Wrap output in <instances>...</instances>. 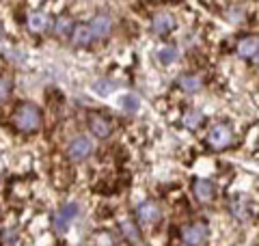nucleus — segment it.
<instances>
[{
  "mask_svg": "<svg viewBox=\"0 0 259 246\" xmlns=\"http://www.w3.org/2000/svg\"><path fill=\"white\" fill-rule=\"evenodd\" d=\"M13 123L20 132H32V130L39 128L41 123V114H39V108L32 104H22L18 106V110L13 114Z\"/></svg>",
  "mask_w": 259,
  "mask_h": 246,
  "instance_id": "obj_1",
  "label": "nucleus"
},
{
  "mask_svg": "<svg viewBox=\"0 0 259 246\" xmlns=\"http://www.w3.org/2000/svg\"><path fill=\"white\" fill-rule=\"evenodd\" d=\"M78 218V205L76 203H63L59 210H56L54 216V229L59 233H65L71 227V223Z\"/></svg>",
  "mask_w": 259,
  "mask_h": 246,
  "instance_id": "obj_2",
  "label": "nucleus"
},
{
  "mask_svg": "<svg viewBox=\"0 0 259 246\" xmlns=\"http://www.w3.org/2000/svg\"><path fill=\"white\" fill-rule=\"evenodd\" d=\"M91 153H93V143L89 136H78L67 147V155H69V160H74V162H82Z\"/></svg>",
  "mask_w": 259,
  "mask_h": 246,
  "instance_id": "obj_3",
  "label": "nucleus"
},
{
  "mask_svg": "<svg viewBox=\"0 0 259 246\" xmlns=\"http://www.w3.org/2000/svg\"><path fill=\"white\" fill-rule=\"evenodd\" d=\"M231 141H233V132L225 126V123L214 126L212 130H209V134H207V143L212 145L214 149H225L227 145H231Z\"/></svg>",
  "mask_w": 259,
  "mask_h": 246,
  "instance_id": "obj_4",
  "label": "nucleus"
},
{
  "mask_svg": "<svg viewBox=\"0 0 259 246\" xmlns=\"http://www.w3.org/2000/svg\"><path fill=\"white\" fill-rule=\"evenodd\" d=\"M182 237H184V242L186 244H190V246H201L205 240H207V227L205 225H190V227H184V231H182Z\"/></svg>",
  "mask_w": 259,
  "mask_h": 246,
  "instance_id": "obj_5",
  "label": "nucleus"
},
{
  "mask_svg": "<svg viewBox=\"0 0 259 246\" xmlns=\"http://www.w3.org/2000/svg\"><path fill=\"white\" fill-rule=\"evenodd\" d=\"M89 28H91V35L97 37V39H104L110 35V28H112V20L108 15H95L89 24Z\"/></svg>",
  "mask_w": 259,
  "mask_h": 246,
  "instance_id": "obj_6",
  "label": "nucleus"
},
{
  "mask_svg": "<svg viewBox=\"0 0 259 246\" xmlns=\"http://www.w3.org/2000/svg\"><path fill=\"white\" fill-rule=\"evenodd\" d=\"M89 128H91V132L97 138H106L112 132V123L106 117H102V114H93V117L89 119Z\"/></svg>",
  "mask_w": 259,
  "mask_h": 246,
  "instance_id": "obj_7",
  "label": "nucleus"
},
{
  "mask_svg": "<svg viewBox=\"0 0 259 246\" xmlns=\"http://www.w3.org/2000/svg\"><path fill=\"white\" fill-rule=\"evenodd\" d=\"M139 218H141L143 225H153L160 218V208L156 203H151V201L141 203L139 205Z\"/></svg>",
  "mask_w": 259,
  "mask_h": 246,
  "instance_id": "obj_8",
  "label": "nucleus"
},
{
  "mask_svg": "<svg viewBox=\"0 0 259 246\" xmlns=\"http://www.w3.org/2000/svg\"><path fill=\"white\" fill-rule=\"evenodd\" d=\"M194 194H197L199 201H212L214 194H216V188L212 182H207V179H197L194 182Z\"/></svg>",
  "mask_w": 259,
  "mask_h": 246,
  "instance_id": "obj_9",
  "label": "nucleus"
},
{
  "mask_svg": "<svg viewBox=\"0 0 259 246\" xmlns=\"http://www.w3.org/2000/svg\"><path fill=\"white\" fill-rule=\"evenodd\" d=\"M91 28H89V24H76L74 30H71V41H74L76 46H89L91 44Z\"/></svg>",
  "mask_w": 259,
  "mask_h": 246,
  "instance_id": "obj_10",
  "label": "nucleus"
},
{
  "mask_svg": "<svg viewBox=\"0 0 259 246\" xmlns=\"http://www.w3.org/2000/svg\"><path fill=\"white\" fill-rule=\"evenodd\" d=\"M48 26H50V18L44 11H35L28 15V28L32 32H44L48 30Z\"/></svg>",
  "mask_w": 259,
  "mask_h": 246,
  "instance_id": "obj_11",
  "label": "nucleus"
},
{
  "mask_svg": "<svg viewBox=\"0 0 259 246\" xmlns=\"http://www.w3.org/2000/svg\"><path fill=\"white\" fill-rule=\"evenodd\" d=\"M153 30L158 32V35H166V32L173 30V18L168 13H158L156 18H153Z\"/></svg>",
  "mask_w": 259,
  "mask_h": 246,
  "instance_id": "obj_12",
  "label": "nucleus"
},
{
  "mask_svg": "<svg viewBox=\"0 0 259 246\" xmlns=\"http://www.w3.org/2000/svg\"><path fill=\"white\" fill-rule=\"evenodd\" d=\"M231 212H233V216H236L238 220H248L250 216H253V208L248 205V201L244 199H236L231 203Z\"/></svg>",
  "mask_w": 259,
  "mask_h": 246,
  "instance_id": "obj_13",
  "label": "nucleus"
},
{
  "mask_svg": "<svg viewBox=\"0 0 259 246\" xmlns=\"http://www.w3.org/2000/svg\"><path fill=\"white\" fill-rule=\"evenodd\" d=\"M257 50H259V37H246V39H242L240 44H238V52H240V56H253V54H257Z\"/></svg>",
  "mask_w": 259,
  "mask_h": 246,
  "instance_id": "obj_14",
  "label": "nucleus"
},
{
  "mask_svg": "<svg viewBox=\"0 0 259 246\" xmlns=\"http://www.w3.org/2000/svg\"><path fill=\"white\" fill-rule=\"evenodd\" d=\"M119 106H121V108H123L125 112H139V108H141V100H139V95L127 93V95L121 97Z\"/></svg>",
  "mask_w": 259,
  "mask_h": 246,
  "instance_id": "obj_15",
  "label": "nucleus"
},
{
  "mask_svg": "<svg viewBox=\"0 0 259 246\" xmlns=\"http://www.w3.org/2000/svg\"><path fill=\"white\" fill-rule=\"evenodd\" d=\"M115 89H117V85L112 80H108V78H102V80H97L93 85V91L97 95H102V97H108L112 91H115Z\"/></svg>",
  "mask_w": 259,
  "mask_h": 246,
  "instance_id": "obj_16",
  "label": "nucleus"
},
{
  "mask_svg": "<svg viewBox=\"0 0 259 246\" xmlns=\"http://www.w3.org/2000/svg\"><path fill=\"white\" fill-rule=\"evenodd\" d=\"M201 85H203V82H201L199 76H182V78H180V87L184 89V91H188V93L199 91Z\"/></svg>",
  "mask_w": 259,
  "mask_h": 246,
  "instance_id": "obj_17",
  "label": "nucleus"
},
{
  "mask_svg": "<svg viewBox=\"0 0 259 246\" xmlns=\"http://www.w3.org/2000/svg\"><path fill=\"white\" fill-rule=\"evenodd\" d=\"M158 56H160V61H162V63L168 65V63L177 61V56H180V50H177L175 46H162V48H160V52H158Z\"/></svg>",
  "mask_w": 259,
  "mask_h": 246,
  "instance_id": "obj_18",
  "label": "nucleus"
},
{
  "mask_svg": "<svg viewBox=\"0 0 259 246\" xmlns=\"http://www.w3.org/2000/svg\"><path fill=\"white\" fill-rule=\"evenodd\" d=\"M121 231H123V235L127 237L130 242H139L141 240V233H139V229H136V225L132 223V220H123V223H121Z\"/></svg>",
  "mask_w": 259,
  "mask_h": 246,
  "instance_id": "obj_19",
  "label": "nucleus"
},
{
  "mask_svg": "<svg viewBox=\"0 0 259 246\" xmlns=\"http://www.w3.org/2000/svg\"><path fill=\"white\" fill-rule=\"evenodd\" d=\"M201 123H203V114H201V112L190 110V112H186V114H184V126H186V128L197 130Z\"/></svg>",
  "mask_w": 259,
  "mask_h": 246,
  "instance_id": "obj_20",
  "label": "nucleus"
},
{
  "mask_svg": "<svg viewBox=\"0 0 259 246\" xmlns=\"http://www.w3.org/2000/svg\"><path fill=\"white\" fill-rule=\"evenodd\" d=\"M69 30H74V24H71V20L67 18V15H63V18H59V22H56V35L67 37Z\"/></svg>",
  "mask_w": 259,
  "mask_h": 246,
  "instance_id": "obj_21",
  "label": "nucleus"
},
{
  "mask_svg": "<svg viewBox=\"0 0 259 246\" xmlns=\"http://www.w3.org/2000/svg\"><path fill=\"white\" fill-rule=\"evenodd\" d=\"M11 80L7 78V76H0V102H5L7 97L11 95Z\"/></svg>",
  "mask_w": 259,
  "mask_h": 246,
  "instance_id": "obj_22",
  "label": "nucleus"
},
{
  "mask_svg": "<svg viewBox=\"0 0 259 246\" xmlns=\"http://www.w3.org/2000/svg\"><path fill=\"white\" fill-rule=\"evenodd\" d=\"M240 15H242V9L236 7V11H229V20H240Z\"/></svg>",
  "mask_w": 259,
  "mask_h": 246,
  "instance_id": "obj_23",
  "label": "nucleus"
},
{
  "mask_svg": "<svg viewBox=\"0 0 259 246\" xmlns=\"http://www.w3.org/2000/svg\"><path fill=\"white\" fill-rule=\"evenodd\" d=\"M3 37H5V28H3V26H0V39H3Z\"/></svg>",
  "mask_w": 259,
  "mask_h": 246,
  "instance_id": "obj_24",
  "label": "nucleus"
},
{
  "mask_svg": "<svg viewBox=\"0 0 259 246\" xmlns=\"http://www.w3.org/2000/svg\"><path fill=\"white\" fill-rule=\"evenodd\" d=\"M257 63H259V56H257Z\"/></svg>",
  "mask_w": 259,
  "mask_h": 246,
  "instance_id": "obj_25",
  "label": "nucleus"
}]
</instances>
